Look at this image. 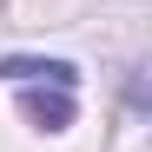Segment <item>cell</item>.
<instances>
[{"mask_svg": "<svg viewBox=\"0 0 152 152\" xmlns=\"http://www.w3.org/2000/svg\"><path fill=\"white\" fill-rule=\"evenodd\" d=\"M27 113L46 126V132H66V126H73V93H60V99H40V93H33V99H27Z\"/></svg>", "mask_w": 152, "mask_h": 152, "instance_id": "obj_2", "label": "cell"}, {"mask_svg": "<svg viewBox=\"0 0 152 152\" xmlns=\"http://www.w3.org/2000/svg\"><path fill=\"white\" fill-rule=\"evenodd\" d=\"M0 80H53L60 93H73L80 73H73L66 60H0Z\"/></svg>", "mask_w": 152, "mask_h": 152, "instance_id": "obj_1", "label": "cell"}]
</instances>
